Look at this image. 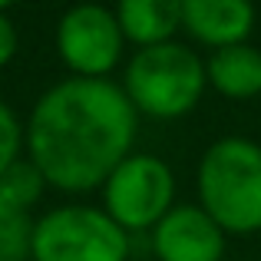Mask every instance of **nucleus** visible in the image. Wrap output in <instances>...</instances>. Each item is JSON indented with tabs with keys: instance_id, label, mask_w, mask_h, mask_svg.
I'll return each instance as SVG.
<instances>
[{
	"instance_id": "obj_8",
	"label": "nucleus",
	"mask_w": 261,
	"mask_h": 261,
	"mask_svg": "<svg viewBox=\"0 0 261 261\" xmlns=\"http://www.w3.org/2000/svg\"><path fill=\"white\" fill-rule=\"evenodd\" d=\"M182 27L205 46H238L255 27V7L245 0H185Z\"/></svg>"
},
{
	"instance_id": "obj_11",
	"label": "nucleus",
	"mask_w": 261,
	"mask_h": 261,
	"mask_svg": "<svg viewBox=\"0 0 261 261\" xmlns=\"http://www.w3.org/2000/svg\"><path fill=\"white\" fill-rule=\"evenodd\" d=\"M33 242V225L20 205L0 192V261H27Z\"/></svg>"
},
{
	"instance_id": "obj_10",
	"label": "nucleus",
	"mask_w": 261,
	"mask_h": 261,
	"mask_svg": "<svg viewBox=\"0 0 261 261\" xmlns=\"http://www.w3.org/2000/svg\"><path fill=\"white\" fill-rule=\"evenodd\" d=\"M205 80L228 99H251L261 93V50L248 43L215 50L205 63Z\"/></svg>"
},
{
	"instance_id": "obj_7",
	"label": "nucleus",
	"mask_w": 261,
	"mask_h": 261,
	"mask_svg": "<svg viewBox=\"0 0 261 261\" xmlns=\"http://www.w3.org/2000/svg\"><path fill=\"white\" fill-rule=\"evenodd\" d=\"M152 251L159 261H222V228L205 208L178 205L152 228Z\"/></svg>"
},
{
	"instance_id": "obj_5",
	"label": "nucleus",
	"mask_w": 261,
	"mask_h": 261,
	"mask_svg": "<svg viewBox=\"0 0 261 261\" xmlns=\"http://www.w3.org/2000/svg\"><path fill=\"white\" fill-rule=\"evenodd\" d=\"M175 178L169 166L155 155H129L113 175L106 178V215L122 231L155 228L172 212Z\"/></svg>"
},
{
	"instance_id": "obj_1",
	"label": "nucleus",
	"mask_w": 261,
	"mask_h": 261,
	"mask_svg": "<svg viewBox=\"0 0 261 261\" xmlns=\"http://www.w3.org/2000/svg\"><path fill=\"white\" fill-rule=\"evenodd\" d=\"M136 109L109 80H66L46 89L30 116V162L46 185L86 192L129 159Z\"/></svg>"
},
{
	"instance_id": "obj_6",
	"label": "nucleus",
	"mask_w": 261,
	"mask_h": 261,
	"mask_svg": "<svg viewBox=\"0 0 261 261\" xmlns=\"http://www.w3.org/2000/svg\"><path fill=\"white\" fill-rule=\"evenodd\" d=\"M122 27L113 10L80 4L63 13L57 27V50L80 80H102L122 53Z\"/></svg>"
},
{
	"instance_id": "obj_14",
	"label": "nucleus",
	"mask_w": 261,
	"mask_h": 261,
	"mask_svg": "<svg viewBox=\"0 0 261 261\" xmlns=\"http://www.w3.org/2000/svg\"><path fill=\"white\" fill-rule=\"evenodd\" d=\"M17 53V30H13L10 17L0 10V66H7Z\"/></svg>"
},
{
	"instance_id": "obj_13",
	"label": "nucleus",
	"mask_w": 261,
	"mask_h": 261,
	"mask_svg": "<svg viewBox=\"0 0 261 261\" xmlns=\"http://www.w3.org/2000/svg\"><path fill=\"white\" fill-rule=\"evenodd\" d=\"M20 146H23V129L10 113V106L0 102V175L20 162Z\"/></svg>"
},
{
	"instance_id": "obj_4",
	"label": "nucleus",
	"mask_w": 261,
	"mask_h": 261,
	"mask_svg": "<svg viewBox=\"0 0 261 261\" xmlns=\"http://www.w3.org/2000/svg\"><path fill=\"white\" fill-rule=\"evenodd\" d=\"M33 261H126L129 238L106 212L66 205L33 225Z\"/></svg>"
},
{
	"instance_id": "obj_3",
	"label": "nucleus",
	"mask_w": 261,
	"mask_h": 261,
	"mask_svg": "<svg viewBox=\"0 0 261 261\" xmlns=\"http://www.w3.org/2000/svg\"><path fill=\"white\" fill-rule=\"evenodd\" d=\"M205 63L182 43L139 50L126 70V96L136 113L155 119L185 116L205 89Z\"/></svg>"
},
{
	"instance_id": "obj_12",
	"label": "nucleus",
	"mask_w": 261,
	"mask_h": 261,
	"mask_svg": "<svg viewBox=\"0 0 261 261\" xmlns=\"http://www.w3.org/2000/svg\"><path fill=\"white\" fill-rule=\"evenodd\" d=\"M43 185H46V178L40 175V169L33 166V162H23V159H20L17 166H10L4 175H0V192H4V195L10 198L13 205H20L23 212L40 198Z\"/></svg>"
},
{
	"instance_id": "obj_2",
	"label": "nucleus",
	"mask_w": 261,
	"mask_h": 261,
	"mask_svg": "<svg viewBox=\"0 0 261 261\" xmlns=\"http://www.w3.org/2000/svg\"><path fill=\"white\" fill-rule=\"evenodd\" d=\"M202 208L222 231L248 235L261 228V146L218 139L198 166Z\"/></svg>"
},
{
	"instance_id": "obj_9",
	"label": "nucleus",
	"mask_w": 261,
	"mask_h": 261,
	"mask_svg": "<svg viewBox=\"0 0 261 261\" xmlns=\"http://www.w3.org/2000/svg\"><path fill=\"white\" fill-rule=\"evenodd\" d=\"M116 20L122 37L133 40L139 50L172 43V33L182 27V4L178 0H122L116 7Z\"/></svg>"
}]
</instances>
